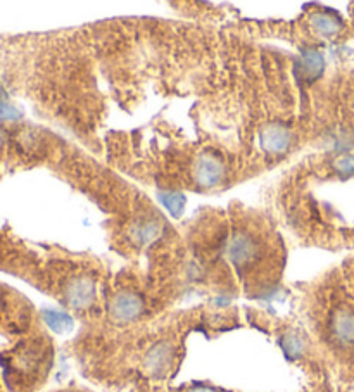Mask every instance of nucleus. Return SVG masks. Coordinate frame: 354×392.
<instances>
[{
  "label": "nucleus",
  "mask_w": 354,
  "mask_h": 392,
  "mask_svg": "<svg viewBox=\"0 0 354 392\" xmlns=\"http://www.w3.org/2000/svg\"><path fill=\"white\" fill-rule=\"evenodd\" d=\"M287 142H289L287 132L280 130V128H271V130L264 133V143H266L268 149L280 150L284 149V146Z\"/></svg>",
  "instance_id": "nucleus-5"
},
{
  "label": "nucleus",
  "mask_w": 354,
  "mask_h": 392,
  "mask_svg": "<svg viewBox=\"0 0 354 392\" xmlns=\"http://www.w3.org/2000/svg\"><path fill=\"white\" fill-rule=\"evenodd\" d=\"M17 116H19V111L16 107L0 102V120H16Z\"/></svg>",
  "instance_id": "nucleus-7"
},
{
  "label": "nucleus",
  "mask_w": 354,
  "mask_h": 392,
  "mask_svg": "<svg viewBox=\"0 0 354 392\" xmlns=\"http://www.w3.org/2000/svg\"><path fill=\"white\" fill-rule=\"evenodd\" d=\"M66 296L70 299V303L77 308H81V306H87L94 299L95 296V287L94 282L88 279H74L73 282L70 283V289L66 290Z\"/></svg>",
  "instance_id": "nucleus-3"
},
{
  "label": "nucleus",
  "mask_w": 354,
  "mask_h": 392,
  "mask_svg": "<svg viewBox=\"0 0 354 392\" xmlns=\"http://www.w3.org/2000/svg\"><path fill=\"white\" fill-rule=\"evenodd\" d=\"M171 358H173V351L168 344L161 343L149 352L147 356V366L152 373H161L168 365H170Z\"/></svg>",
  "instance_id": "nucleus-4"
},
{
  "label": "nucleus",
  "mask_w": 354,
  "mask_h": 392,
  "mask_svg": "<svg viewBox=\"0 0 354 392\" xmlns=\"http://www.w3.org/2000/svg\"><path fill=\"white\" fill-rule=\"evenodd\" d=\"M142 299L134 292H121L111 303V313L120 322H130L142 313Z\"/></svg>",
  "instance_id": "nucleus-2"
},
{
  "label": "nucleus",
  "mask_w": 354,
  "mask_h": 392,
  "mask_svg": "<svg viewBox=\"0 0 354 392\" xmlns=\"http://www.w3.org/2000/svg\"><path fill=\"white\" fill-rule=\"evenodd\" d=\"M316 26L320 28L323 33H334V31L337 30V23H335L332 17L325 16V14H321V16L316 17Z\"/></svg>",
  "instance_id": "nucleus-6"
},
{
  "label": "nucleus",
  "mask_w": 354,
  "mask_h": 392,
  "mask_svg": "<svg viewBox=\"0 0 354 392\" xmlns=\"http://www.w3.org/2000/svg\"><path fill=\"white\" fill-rule=\"evenodd\" d=\"M330 334L339 346H354V309L337 308L332 313Z\"/></svg>",
  "instance_id": "nucleus-1"
}]
</instances>
